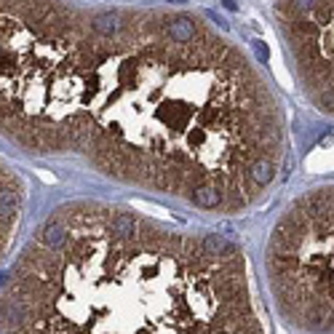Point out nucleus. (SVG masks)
<instances>
[{
    "label": "nucleus",
    "mask_w": 334,
    "mask_h": 334,
    "mask_svg": "<svg viewBox=\"0 0 334 334\" xmlns=\"http://www.w3.org/2000/svg\"><path fill=\"white\" fill-rule=\"evenodd\" d=\"M22 179L14 174V168H8L3 163V257L11 249L14 233L19 227V217H22Z\"/></svg>",
    "instance_id": "nucleus-5"
},
{
    "label": "nucleus",
    "mask_w": 334,
    "mask_h": 334,
    "mask_svg": "<svg viewBox=\"0 0 334 334\" xmlns=\"http://www.w3.org/2000/svg\"><path fill=\"white\" fill-rule=\"evenodd\" d=\"M273 16L299 91L334 118V0H276Z\"/></svg>",
    "instance_id": "nucleus-4"
},
{
    "label": "nucleus",
    "mask_w": 334,
    "mask_h": 334,
    "mask_svg": "<svg viewBox=\"0 0 334 334\" xmlns=\"http://www.w3.org/2000/svg\"><path fill=\"white\" fill-rule=\"evenodd\" d=\"M0 128L126 187L249 211L286 168V118L241 45L204 16L0 0Z\"/></svg>",
    "instance_id": "nucleus-1"
},
{
    "label": "nucleus",
    "mask_w": 334,
    "mask_h": 334,
    "mask_svg": "<svg viewBox=\"0 0 334 334\" xmlns=\"http://www.w3.org/2000/svg\"><path fill=\"white\" fill-rule=\"evenodd\" d=\"M265 276L292 329L334 334V185L286 206L265 246Z\"/></svg>",
    "instance_id": "nucleus-3"
},
{
    "label": "nucleus",
    "mask_w": 334,
    "mask_h": 334,
    "mask_svg": "<svg viewBox=\"0 0 334 334\" xmlns=\"http://www.w3.org/2000/svg\"><path fill=\"white\" fill-rule=\"evenodd\" d=\"M3 334H267L238 244L104 201L54 209L3 284Z\"/></svg>",
    "instance_id": "nucleus-2"
}]
</instances>
